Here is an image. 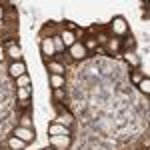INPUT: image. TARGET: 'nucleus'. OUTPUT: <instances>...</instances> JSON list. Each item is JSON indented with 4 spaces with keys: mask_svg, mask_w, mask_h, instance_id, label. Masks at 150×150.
<instances>
[{
    "mask_svg": "<svg viewBox=\"0 0 150 150\" xmlns=\"http://www.w3.org/2000/svg\"><path fill=\"white\" fill-rule=\"evenodd\" d=\"M112 34H114L116 38L128 34V22L122 18V16H116L114 20H112Z\"/></svg>",
    "mask_w": 150,
    "mask_h": 150,
    "instance_id": "f257e3e1",
    "label": "nucleus"
},
{
    "mask_svg": "<svg viewBox=\"0 0 150 150\" xmlns=\"http://www.w3.org/2000/svg\"><path fill=\"white\" fill-rule=\"evenodd\" d=\"M68 54H70L72 60H84V58L88 56V52H86V48H84L82 42H74V44L68 48Z\"/></svg>",
    "mask_w": 150,
    "mask_h": 150,
    "instance_id": "f03ea898",
    "label": "nucleus"
},
{
    "mask_svg": "<svg viewBox=\"0 0 150 150\" xmlns=\"http://www.w3.org/2000/svg\"><path fill=\"white\" fill-rule=\"evenodd\" d=\"M6 54L12 58V62H20L22 60V50L16 44V40H8L6 42Z\"/></svg>",
    "mask_w": 150,
    "mask_h": 150,
    "instance_id": "7ed1b4c3",
    "label": "nucleus"
},
{
    "mask_svg": "<svg viewBox=\"0 0 150 150\" xmlns=\"http://www.w3.org/2000/svg\"><path fill=\"white\" fill-rule=\"evenodd\" d=\"M14 136H16V138H20L22 140V142H26V144H28V142H32V140H34V128H22V126H16L14 128Z\"/></svg>",
    "mask_w": 150,
    "mask_h": 150,
    "instance_id": "20e7f679",
    "label": "nucleus"
},
{
    "mask_svg": "<svg viewBox=\"0 0 150 150\" xmlns=\"http://www.w3.org/2000/svg\"><path fill=\"white\" fill-rule=\"evenodd\" d=\"M8 74H10L12 78H20V76H24V74H26V64H24L22 60H20V62H10Z\"/></svg>",
    "mask_w": 150,
    "mask_h": 150,
    "instance_id": "39448f33",
    "label": "nucleus"
},
{
    "mask_svg": "<svg viewBox=\"0 0 150 150\" xmlns=\"http://www.w3.org/2000/svg\"><path fill=\"white\" fill-rule=\"evenodd\" d=\"M50 144L54 150H66L70 146V136H50Z\"/></svg>",
    "mask_w": 150,
    "mask_h": 150,
    "instance_id": "423d86ee",
    "label": "nucleus"
},
{
    "mask_svg": "<svg viewBox=\"0 0 150 150\" xmlns=\"http://www.w3.org/2000/svg\"><path fill=\"white\" fill-rule=\"evenodd\" d=\"M48 134H50V136H70V128L62 126V124H58V122H52V124L48 126Z\"/></svg>",
    "mask_w": 150,
    "mask_h": 150,
    "instance_id": "0eeeda50",
    "label": "nucleus"
},
{
    "mask_svg": "<svg viewBox=\"0 0 150 150\" xmlns=\"http://www.w3.org/2000/svg\"><path fill=\"white\" fill-rule=\"evenodd\" d=\"M42 54L46 58H52L56 56V48H54V42H52V38H42Z\"/></svg>",
    "mask_w": 150,
    "mask_h": 150,
    "instance_id": "6e6552de",
    "label": "nucleus"
},
{
    "mask_svg": "<svg viewBox=\"0 0 150 150\" xmlns=\"http://www.w3.org/2000/svg\"><path fill=\"white\" fill-rule=\"evenodd\" d=\"M60 40H62L64 48H70L74 42H78V40H76V34H74V32H70V30H64V32L60 34Z\"/></svg>",
    "mask_w": 150,
    "mask_h": 150,
    "instance_id": "1a4fd4ad",
    "label": "nucleus"
},
{
    "mask_svg": "<svg viewBox=\"0 0 150 150\" xmlns=\"http://www.w3.org/2000/svg\"><path fill=\"white\" fill-rule=\"evenodd\" d=\"M54 122H58V124H62V126H66V128H70L72 124H74V116L72 114H68L66 110L64 112H60V116H58Z\"/></svg>",
    "mask_w": 150,
    "mask_h": 150,
    "instance_id": "9d476101",
    "label": "nucleus"
},
{
    "mask_svg": "<svg viewBox=\"0 0 150 150\" xmlns=\"http://www.w3.org/2000/svg\"><path fill=\"white\" fill-rule=\"evenodd\" d=\"M48 70L50 74H58V76H64V66L58 62V60H48Z\"/></svg>",
    "mask_w": 150,
    "mask_h": 150,
    "instance_id": "9b49d317",
    "label": "nucleus"
},
{
    "mask_svg": "<svg viewBox=\"0 0 150 150\" xmlns=\"http://www.w3.org/2000/svg\"><path fill=\"white\" fill-rule=\"evenodd\" d=\"M120 38H108V42H106V50L108 52H112V54H118L120 52Z\"/></svg>",
    "mask_w": 150,
    "mask_h": 150,
    "instance_id": "f8f14e48",
    "label": "nucleus"
},
{
    "mask_svg": "<svg viewBox=\"0 0 150 150\" xmlns=\"http://www.w3.org/2000/svg\"><path fill=\"white\" fill-rule=\"evenodd\" d=\"M122 56H124V60H126V62L130 64V66H132V68H138V66H140V58L136 56L134 52H130V50H126V52H124Z\"/></svg>",
    "mask_w": 150,
    "mask_h": 150,
    "instance_id": "ddd939ff",
    "label": "nucleus"
},
{
    "mask_svg": "<svg viewBox=\"0 0 150 150\" xmlns=\"http://www.w3.org/2000/svg\"><path fill=\"white\" fill-rule=\"evenodd\" d=\"M50 86L56 90V88H62L64 86V76H58V74H50Z\"/></svg>",
    "mask_w": 150,
    "mask_h": 150,
    "instance_id": "4468645a",
    "label": "nucleus"
},
{
    "mask_svg": "<svg viewBox=\"0 0 150 150\" xmlns=\"http://www.w3.org/2000/svg\"><path fill=\"white\" fill-rule=\"evenodd\" d=\"M120 46L122 48H130V52H132V48L136 46V40H134V38H132V36L130 34H126V38H120Z\"/></svg>",
    "mask_w": 150,
    "mask_h": 150,
    "instance_id": "2eb2a0df",
    "label": "nucleus"
},
{
    "mask_svg": "<svg viewBox=\"0 0 150 150\" xmlns=\"http://www.w3.org/2000/svg\"><path fill=\"white\" fill-rule=\"evenodd\" d=\"M82 44H84V48H86V52H90V50H96L98 48V42H96V38H82Z\"/></svg>",
    "mask_w": 150,
    "mask_h": 150,
    "instance_id": "dca6fc26",
    "label": "nucleus"
},
{
    "mask_svg": "<svg viewBox=\"0 0 150 150\" xmlns=\"http://www.w3.org/2000/svg\"><path fill=\"white\" fill-rule=\"evenodd\" d=\"M8 146H10L12 150H22L24 146H26V142H22V140L16 138V136H12V138L8 140Z\"/></svg>",
    "mask_w": 150,
    "mask_h": 150,
    "instance_id": "f3484780",
    "label": "nucleus"
},
{
    "mask_svg": "<svg viewBox=\"0 0 150 150\" xmlns=\"http://www.w3.org/2000/svg\"><path fill=\"white\" fill-rule=\"evenodd\" d=\"M138 88H140V90H142V92H144V94H146V96H148V94H150V78H148V76H144V78L140 80Z\"/></svg>",
    "mask_w": 150,
    "mask_h": 150,
    "instance_id": "a211bd4d",
    "label": "nucleus"
},
{
    "mask_svg": "<svg viewBox=\"0 0 150 150\" xmlns=\"http://www.w3.org/2000/svg\"><path fill=\"white\" fill-rule=\"evenodd\" d=\"M30 96H32V88L28 86V88H18V98L20 100H30Z\"/></svg>",
    "mask_w": 150,
    "mask_h": 150,
    "instance_id": "6ab92c4d",
    "label": "nucleus"
},
{
    "mask_svg": "<svg viewBox=\"0 0 150 150\" xmlns=\"http://www.w3.org/2000/svg\"><path fill=\"white\" fill-rule=\"evenodd\" d=\"M16 86L18 88H28L30 86V78L24 74V76H20V78H16Z\"/></svg>",
    "mask_w": 150,
    "mask_h": 150,
    "instance_id": "aec40b11",
    "label": "nucleus"
},
{
    "mask_svg": "<svg viewBox=\"0 0 150 150\" xmlns=\"http://www.w3.org/2000/svg\"><path fill=\"white\" fill-rule=\"evenodd\" d=\"M20 126L22 128H34L32 126V120H30V114L26 112V114H22V118H20Z\"/></svg>",
    "mask_w": 150,
    "mask_h": 150,
    "instance_id": "412c9836",
    "label": "nucleus"
},
{
    "mask_svg": "<svg viewBox=\"0 0 150 150\" xmlns=\"http://www.w3.org/2000/svg\"><path fill=\"white\" fill-rule=\"evenodd\" d=\"M52 42H54V48H56V52H62V50H64V44H62L60 36H54V38H52Z\"/></svg>",
    "mask_w": 150,
    "mask_h": 150,
    "instance_id": "4be33fe9",
    "label": "nucleus"
},
{
    "mask_svg": "<svg viewBox=\"0 0 150 150\" xmlns=\"http://www.w3.org/2000/svg\"><path fill=\"white\" fill-rule=\"evenodd\" d=\"M54 100H56V104L60 102V100H64V90H62V88H56V90H54Z\"/></svg>",
    "mask_w": 150,
    "mask_h": 150,
    "instance_id": "5701e85b",
    "label": "nucleus"
},
{
    "mask_svg": "<svg viewBox=\"0 0 150 150\" xmlns=\"http://www.w3.org/2000/svg\"><path fill=\"white\" fill-rule=\"evenodd\" d=\"M108 38H110V36L104 34V32H102V34H98V36H96V42H98V46H100V44H106V42H108Z\"/></svg>",
    "mask_w": 150,
    "mask_h": 150,
    "instance_id": "b1692460",
    "label": "nucleus"
},
{
    "mask_svg": "<svg viewBox=\"0 0 150 150\" xmlns=\"http://www.w3.org/2000/svg\"><path fill=\"white\" fill-rule=\"evenodd\" d=\"M130 78H132V82H134V84H140V80H142L144 76H142L140 72H132V76H130Z\"/></svg>",
    "mask_w": 150,
    "mask_h": 150,
    "instance_id": "393cba45",
    "label": "nucleus"
},
{
    "mask_svg": "<svg viewBox=\"0 0 150 150\" xmlns=\"http://www.w3.org/2000/svg\"><path fill=\"white\" fill-rule=\"evenodd\" d=\"M30 102H32V98H30V100H20V108H28Z\"/></svg>",
    "mask_w": 150,
    "mask_h": 150,
    "instance_id": "a878e982",
    "label": "nucleus"
},
{
    "mask_svg": "<svg viewBox=\"0 0 150 150\" xmlns=\"http://www.w3.org/2000/svg\"><path fill=\"white\" fill-rule=\"evenodd\" d=\"M66 28H68L70 32H74V30H76V26H74V24H72V22H66Z\"/></svg>",
    "mask_w": 150,
    "mask_h": 150,
    "instance_id": "bb28decb",
    "label": "nucleus"
},
{
    "mask_svg": "<svg viewBox=\"0 0 150 150\" xmlns=\"http://www.w3.org/2000/svg\"><path fill=\"white\" fill-rule=\"evenodd\" d=\"M4 18V10H2V6H0V20Z\"/></svg>",
    "mask_w": 150,
    "mask_h": 150,
    "instance_id": "cd10ccee",
    "label": "nucleus"
},
{
    "mask_svg": "<svg viewBox=\"0 0 150 150\" xmlns=\"http://www.w3.org/2000/svg\"><path fill=\"white\" fill-rule=\"evenodd\" d=\"M44 150H54V148H44Z\"/></svg>",
    "mask_w": 150,
    "mask_h": 150,
    "instance_id": "c85d7f7f",
    "label": "nucleus"
}]
</instances>
